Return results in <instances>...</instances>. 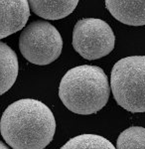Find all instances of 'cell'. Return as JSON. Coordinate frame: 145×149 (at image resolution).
<instances>
[{
	"label": "cell",
	"instance_id": "277c9868",
	"mask_svg": "<svg viewBox=\"0 0 145 149\" xmlns=\"http://www.w3.org/2000/svg\"><path fill=\"white\" fill-rule=\"evenodd\" d=\"M19 49L28 62L39 66L49 65L60 57L63 39L57 28L47 21H34L23 29Z\"/></svg>",
	"mask_w": 145,
	"mask_h": 149
},
{
	"label": "cell",
	"instance_id": "5b68a950",
	"mask_svg": "<svg viewBox=\"0 0 145 149\" xmlns=\"http://www.w3.org/2000/svg\"><path fill=\"white\" fill-rule=\"evenodd\" d=\"M115 36L105 21L98 18H83L75 25L72 47L84 59L98 60L114 49Z\"/></svg>",
	"mask_w": 145,
	"mask_h": 149
},
{
	"label": "cell",
	"instance_id": "8fae6325",
	"mask_svg": "<svg viewBox=\"0 0 145 149\" xmlns=\"http://www.w3.org/2000/svg\"><path fill=\"white\" fill-rule=\"evenodd\" d=\"M117 149H145V128L131 126L119 134Z\"/></svg>",
	"mask_w": 145,
	"mask_h": 149
},
{
	"label": "cell",
	"instance_id": "6da1fadb",
	"mask_svg": "<svg viewBox=\"0 0 145 149\" xmlns=\"http://www.w3.org/2000/svg\"><path fill=\"white\" fill-rule=\"evenodd\" d=\"M56 131L55 116L45 103L23 98L11 103L0 120V132L13 149H44Z\"/></svg>",
	"mask_w": 145,
	"mask_h": 149
},
{
	"label": "cell",
	"instance_id": "ba28073f",
	"mask_svg": "<svg viewBox=\"0 0 145 149\" xmlns=\"http://www.w3.org/2000/svg\"><path fill=\"white\" fill-rule=\"evenodd\" d=\"M29 8H31L36 15L47 20H59L67 17L76 9L78 0H30L28 1Z\"/></svg>",
	"mask_w": 145,
	"mask_h": 149
},
{
	"label": "cell",
	"instance_id": "52a82bcc",
	"mask_svg": "<svg viewBox=\"0 0 145 149\" xmlns=\"http://www.w3.org/2000/svg\"><path fill=\"white\" fill-rule=\"evenodd\" d=\"M105 7L113 17L123 24L145 25V0H106Z\"/></svg>",
	"mask_w": 145,
	"mask_h": 149
},
{
	"label": "cell",
	"instance_id": "30bf717a",
	"mask_svg": "<svg viewBox=\"0 0 145 149\" xmlns=\"http://www.w3.org/2000/svg\"><path fill=\"white\" fill-rule=\"evenodd\" d=\"M61 149H116L113 144L98 134H81L70 139Z\"/></svg>",
	"mask_w": 145,
	"mask_h": 149
},
{
	"label": "cell",
	"instance_id": "7a4b0ae2",
	"mask_svg": "<svg viewBox=\"0 0 145 149\" xmlns=\"http://www.w3.org/2000/svg\"><path fill=\"white\" fill-rule=\"evenodd\" d=\"M109 93V84L103 70L91 65L69 70L59 86V97L65 107L83 115L96 113L105 107Z\"/></svg>",
	"mask_w": 145,
	"mask_h": 149
},
{
	"label": "cell",
	"instance_id": "9c48e42d",
	"mask_svg": "<svg viewBox=\"0 0 145 149\" xmlns=\"http://www.w3.org/2000/svg\"><path fill=\"white\" fill-rule=\"evenodd\" d=\"M18 71L16 53L7 44L0 42V95L8 92L15 84Z\"/></svg>",
	"mask_w": 145,
	"mask_h": 149
},
{
	"label": "cell",
	"instance_id": "8992f818",
	"mask_svg": "<svg viewBox=\"0 0 145 149\" xmlns=\"http://www.w3.org/2000/svg\"><path fill=\"white\" fill-rule=\"evenodd\" d=\"M29 17L27 0H0V39L23 29Z\"/></svg>",
	"mask_w": 145,
	"mask_h": 149
},
{
	"label": "cell",
	"instance_id": "7c38bea8",
	"mask_svg": "<svg viewBox=\"0 0 145 149\" xmlns=\"http://www.w3.org/2000/svg\"><path fill=\"white\" fill-rule=\"evenodd\" d=\"M0 149H9L2 141H0Z\"/></svg>",
	"mask_w": 145,
	"mask_h": 149
},
{
	"label": "cell",
	"instance_id": "3957f363",
	"mask_svg": "<svg viewBox=\"0 0 145 149\" xmlns=\"http://www.w3.org/2000/svg\"><path fill=\"white\" fill-rule=\"evenodd\" d=\"M110 86L117 104L130 112H145V56H131L114 64Z\"/></svg>",
	"mask_w": 145,
	"mask_h": 149
}]
</instances>
